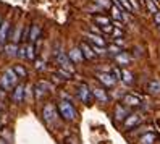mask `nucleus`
I'll use <instances>...</instances> for the list:
<instances>
[{
	"instance_id": "nucleus-1",
	"label": "nucleus",
	"mask_w": 160,
	"mask_h": 144,
	"mask_svg": "<svg viewBox=\"0 0 160 144\" xmlns=\"http://www.w3.org/2000/svg\"><path fill=\"white\" fill-rule=\"evenodd\" d=\"M57 107H58V112H60V115H62L63 120L73 121L74 118H76V109L73 107L71 102H68V100H60V102L57 104Z\"/></svg>"
},
{
	"instance_id": "nucleus-2",
	"label": "nucleus",
	"mask_w": 160,
	"mask_h": 144,
	"mask_svg": "<svg viewBox=\"0 0 160 144\" xmlns=\"http://www.w3.org/2000/svg\"><path fill=\"white\" fill-rule=\"evenodd\" d=\"M18 76L16 73H15V70H7L5 73H3V76H2V88L5 89V91H10L12 88H15L16 86V81H18Z\"/></svg>"
},
{
	"instance_id": "nucleus-3",
	"label": "nucleus",
	"mask_w": 160,
	"mask_h": 144,
	"mask_svg": "<svg viewBox=\"0 0 160 144\" xmlns=\"http://www.w3.org/2000/svg\"><path fill=\"white\" fill-rule=\"evenodd\" d=\"M78 97L84 102V104H91V100H92V89L91 88H88L86 84H81L79 88H78Z\"/></svg>"
},
{
	"instance_id": "nucleus-4",
	"label": "nucleus",
	"mask_w": 160,
	"mask_h": 144,
	"mask_svg": "<svg viewBox=\"0 0 160 144\" xmlns=\"http://www.w3.org/2000/svg\"><path fill=\"white\" fill-rule=\"evenodd\" d=\"M91 89H92V95H94V99H96V100H99L102 104L108 102V95H107L105 89H103L102 86H94V88H91Z\"/></svg>"
},
{
	"instance_id": "nucleus-5",
	"label": "nucleus",
	"mask_w": 160,
	"mask_h": 144,
	"mask_svg": "<svg viewBox=\"0 0 160 144\" xmlns=\"http://www.w3.org/2000/svg\"><path fill=\"white\" fill-rule=\"evenodd\" d=\"M97 80L105 86V88H112V86H115V83H117V78L112 73H97Z\"/></svg>"
},
{
	"instance_id": "nucleus-6",
	"label": "nucleus",
	"mask_w": 160,
	"mask_h": 144,
	"mask_svg": "<svg viewBox=\"0 0 160 144\" xmlns=\"http://www.w3.org/2000/svg\"><path fill=\"white\" fill-rule=\"evenodd\" d=\"M79 49H81V52H82V55H84V59H86V60H94V59H96V50H94V47L89 45L88 42H81Z\"/></svg>"
},
{
	"instance_id": "nucleus-7",
	"label": "nucleus",
	"mask_w": 160,
	"mask_h": 144,
	"mask_svg": "<svg viewBox=\"0 0 160 144\" xmlns=\"http://www.w3.org/2000/svg\"><path fill=\"white\" fill-rule=\"evenodd\" d=\"M55 118H57V110H55V107L52 104H47L44 107V120L47 123H52Z\"/></svg>"
},
{
	"instance_id": "nucleus-8",
	"label": "nucleus",
	"mask_w": 160,
	"mask_h": 144,
	"mask_svg": "<svg viewBox=\"0 0 160 144\" xmlns=\"http://www.w3.org/2000/svg\"><path fill=\"white\" fill-rule=\"evenodd\" d=\"M57 62L60 63V66H62V68H67L68 71H71L73 73V62L70 60V57L67 55V54H63V52H60L58 55H57Z\"/></svg>"
},
{
	"instance_id": "nucleus-9",
	"label": "nucleus",
	"mask_w": 160,
	"mask_h": 144,
	"mask_svg": "<svg viewBox=\"0 0 160 144\" xmlns=\"http://www.w3.org/2000/svg\"><path fill=\"white\" fill-rule=\"evenodd\" d=\"M123 102L125 105H128V107H139L141 105V97L136 94H126L123 97Z\"/></svg>"
},
{
	"instance_id": "nucleus-10",
	"label": "nucleus",
	"mask_w": 160,
	"mask_h": 144,
	"mask_svg": "<svg viewBox=\"0 0 160 144\" xmlns=\"http://www.w3.org/2000/svg\"><path fill=\"white\" fill-rule=\"evenodd\" d=\"M141 121V117L138 113H129L128 117L125 118V123H123V126L126 128V130H129V128H133V126H136V125Z\"/></svg>"
},
{
	"instance_id": "nucleus-11",
	"label": "nucleus",
	"mask_w": 160,
	"mask_h": 144,
	"mask_svg": "<svg viewBox=\"0 0 160 144\" xmlns=\"http://www.w3.org/2000/svg\"><path fill=\"white\" fill-rule=\"evenodd\" d=\"M115 60H117V63L120 66H126V65L131 63V55L126 54V52H120V54L115 55Z\"/></svg>"
},
{
	"instance_id": "nucleus-12",
	"label": "nucleus",
	"mask_w": 160,
	"mask_h": 144,
	"mask_svg": "<svg viewBox=\"0 0 160 144\" xmlns=\"http://www.w3.org/2000/svg\"><path fill=\"white\" fill-rule=\"evenodd\" d=\"M8 31H10V21L5 20L0 26V44H5L7 37H8Z\"/></svg>"
},
{
	"instance_id": "nucleus-13",
	"label": "nucleus",
	"mask_w": 160,
	"mask_h": 144,
	"mask_svg": "<svg viewBox=\"0 0 160 144\" xmlns=\"http://www.w3.org/2000/svg\"><path fill=\"white\" fill-rule=\"evenodd\" d=\"M68 57H70V60H71L73 63H79V62H82V60H84V55H82V52H81L79 47H78V49L70 50Z\"/></svg>"
},
{
	"instance_id": "nucleus-14",
	"label": "nucleus",
	"mask_w": 160,
	"mask_h": 144,
	"mask_svg": "<svg viewBox=\"0 0 160 144\" xmlns=\"http://www.w3.org/2000/svg\"><path fill=\"white\" fill-rule=\"evenodd\" d=\"M115 3H117L123 12H128V13H133V12H134L133 5H131V0H115Z\"/></svg>"
},
{
	"instance_id": "nucleus-15",
	"label": "nucleus",
	"mask_w": 160,
	"mask_h": 144,
	"mask_svg": "<svg viewBox=\"0 0 160 144\" xmlns=\"http://www.w3.org/2000/svg\"><path fill=\"white\" fill-rule=\"evenodd\" d=\"M86 37H88V39H89V41H91V42H92L94 45H99V47H103V49H105V45H107V44H105V41H103V39H102L100 36H97V34H92V33H89V34H88Z\"/></svg>"
},
{
	"instance_id": "nucleus-16",
	"label": "nucleus",
	"mask_w": 160,
	"mask_h": 144,
	"mask_svg": "<svg viewBox=\"0 0 160 144\" xmlns=\"http://www.w3.org/2000/svg\"><path fill=\"white\" fill-rule=\"evenodd\" d=\"M147 91H149L150 94L158 95V94H160V81H158V80L149 81V83H147Z\"/></svg>"
},
{
	"instance_id": "nucleus-17",
	"label": "nucleus",
	"mask_w": 160,
	"mask_h": 144,
	"mask_svg": "<svg viewBox=\"0 0 160 144\" xmlns=\"http://www.w3.org/2000/svg\"><path fill=\"white\" fill-rule=\"evenodd\" d=\"M24 99V86H16L15 88V92H13V100L15 102H21Z\"/></svg>"
},
{
	"instance_id": "nucleus-18",
	"label": "nucleus",
	"mask_w": 160,
	"mask_h": 144,
	"mask_svg": "<svg viewBox=\"0 0 160 144\" xmlns=\"http://www.w3.org/2000/svg\"><path fill=\"white\" fill-rule=\"evenodd\" d=\"M94 21H96V24H99L100 28L107 26V24H112L110 18L108 16H102V15H96V16H94Z\"/></svg>"
},
{
	"instance_id": "nucleus-19",
	"label": "nucleus",
	"mask_w": 160,
	"mask_h": 144,
	"mask_svg": "<svg viewBox=\"0 0 160 144\" xmlns=\"http://www.w3.org/2000/svg\"><path fill=\"white\" fill-rule=\"evenodd\" d=\"M155 139H157V136L155 134H152V133H149V134H144V136H141L139 138V144H154L155 142Z\"/></svg>"
},
{
	"instance_id": "nucleus-20",
	"label": "nucleus",
	"mask_w": 160,
	"mask_h": 144,
	"mask_svg": "<svg viewBox=\"0 0 160 144\" xmlns=\"http://www.w3.org/2000/svg\"><path fill=\"white\" fill-rule=\"evenodd\" d=\"M39 34H41V28L37 26V24L31 26V29H29V41H31V42L37 41V37H39Z\"/></svg>"
},
{
	"instance_id": "nucleus-21",
	"label": "nucleus",
	"mask_w": 160,
	"mask_h": 144,
	"mask_svg": "<svg viewBox=\"0 0 160 144\" xmlns=\"http://www.w3.org/2000/svg\"><path fill=\"white\" fill-rule=\"evenodd\" d=\"M112 16L113 20H118V21H123V10L117 5V7H112Z\"/></svg>"
},
{
	"instance_id": "nucleus-22",
	"label": "nucleus",
	"mask_w": 160,
	"mask_h": 144,
	"mask_svg": "<svg viewBox=\"0 0 160 144\" xmlns=\"http://www.w3.org/2000/svg\"><path fill=\"white\" fill-rule=\"evenodd\" d=\"M115 113H117V118H118V120H123V118H126L128 115H129V112H128L125 107H121V105H117Z\"/></svg>"
},
{
	"instance_id": "nucleus-23",
	"label": "nucleus",
	"mask_w": 160,
	"mask_h": 144,
	"mask_svg": "<svg viewBox=\"0 0 160 144\" xmlns=\"http://www.w3.org/2000/svg\"><path fill=\"white\" fill-rule=\"evenodd\" d=\"M18 47H16V44H8V45H5V52H7V55L8 57H15V55H18Z\"/></svg>"
},
{
	"instance_id": "nucleus-24",
	"label": "nucleus",
	"mask_w": 160,
	"mask_h": 144,
	"mask_svg": "<svg viewBox=\"0 0 160 144\" xmlns=\"http://www.w3.org/2000/svg\"><path fill=\"white\" fill-rule=\"evenodd\" d=\"M15 73L18 75V76H20V78H26V75H28V71L24 70V66H21V65H16L15 66Z\"/></svg>"
},
{
	"instance_id": "nucleus-25",
	"label": "nucleus",
	"mask_w": 160,
	"mask_h": 144,
	"mask_svg": "<svg viewBox=\"0 0 160 144\" xmlns=\"http://www.w3.org/2000/svg\"><path fill=\"white\" fill-rule=\"evenodd\" d=\"M26 57H28V59H29V60H34V45L32 44H29V45H26Z\"/></svg>"
},
{
	"instance_id": "nucleus-26",
	"label": "nucleus",
	"mask_w": 160,
	"mask_h": 144,
	"mask_svg": "<svg viewBox=\"0 0 160 144\" xmlns=\"http://www.w3.org/2000/svg\"><path fill=\"white\" fill-rule=\"evenodd\" d=\"M146 7L149 8V12L152 13V15H155L158 10H157V7H155V3L152 2V0H146Z\"/></svg>"
},
{
	"instance_id": "nucleus-27",
	"label": "nucleus",
	"mask_w": 160,
	"mask_h": 144,
	"mask_svg": "<svg viewBox=\"0 0 160 144\" xmlns=\"http://www.w3.org/2000/svg\"><path fill=\"white\" fill-rule=\"evenodd\" d=\"M121 80H123L125 83H131V81H133V75H131L128 70H123V75H121Z\"/></svg>"
},
{
	"instance_id": "nucleus-28",
	"label": "nucleus",
	"mask_w": 160,
	"mask_h": 144,
	"mask_svg": "<svg viewBox=\"0 0 160 144\" xmlns=\"http://www.w3.org/2000/svg\"><path fill=\"white\" fill-rule=\"evenodd\" d=\"M96 3L100 5L102 8H108V7H112V2H110V0H96Z\"/></svg>"
},
{
	"instance_id": "nucleus-29",
	"label": "nucleus",
	"mask_w": 160,
	"mask_h": 144,
	"mask_svg": "<svg viewBox=\"0 0 160 144\" xmlns=\"http://www.w3.org/2000/svg\"><path fill=\"white\" fill-rule=\"evenodd\" d=\"M112 75H113L117 80H121V75H123V71H121L120 68H117V66H115V68L112 70Z\"/></svg>"
},
{
	"instance_id": "nucleus-30",
	"label": "nucleus",
	"mask_w": 160,
	"mask_h": 144,
	"mask_svg": "<svg viewBox=\"0 0 160 144\" xmlns=\"http://www.w3.org/2000/svg\"><path fill=\"white\" fill-rule=\"evenodd\" d=\"M20 41V28H16V31L13 33V42H18Z\"/></svg>"
},
{
	"instance_id": "nucleus-31",
	"label": "nucleus",
	"mask_w": 160,
	"mask_h": 144,
	"mask_svg": "<svg viewBox=\"0 0 160 144\" xmlns=\"http://www.w3.org/2000/svg\"><path fill=\"white\" fill-rule=\"evenodd\" d=\"M108 49H110V52H113V54H120V52H121V49H118L117 45H110Z\"/></svg>"
},
{
	"instance_id": "nucleus-32",
	"label": "nucleus",
	"mask_w": 160,
	"mask_h": 144,
	"mask_svg": "<svg viewBox=\"0 0 160 144\" xmlns=\"http://www.w3.org/2000/svg\"><path fill=\"white\" fill-rule=\"evenodd\" d=\"M154 21H155V23L160 26V12H157V13L154 15Z\"/></svg>"
},
{
	"instance_id": "nucleus-33",
	"label": "nucleus",
	"mask_w": 160,
	"mask_h": 144,
	"mask_svg": "<svg viewBox=\"0 0 160 144\" xmlns=\"http://www.w3.org/2000/svg\"><path fill=\"white\" fill-rule=\"evenodd\" d=\"M18 55H20V57H26V47H21L20 52H18Z\"/></svg>"
},
{
	"instance_id": "nucleus-34",
	"label": "nucleus",
	"mask_w": 160,
	"mask_h": 144,
	"mask_svg": "<svg viewBox=\"0 0 160 144\" xmlns=\"http://www.w3.org/2000/svg\"><path fill=\"white\" fill-rule=\"evenodd\" d=\"M131 5H133L134 12H138V10H139V8H138V3H136V0H131Z\"/></svg>"
},
{
	"instance_id": "nucleus-35",
	"label": "nucleus",
	"mask_w": 160,
	"mask_h": 144,
	"mask_svg": "<svg viewBox=\"0 0 160 144\" xmlns=\"http://www.w3.org/2000/svg\"><path fill=\"white\" fill-rule=\"evenodd\" d=\"M0 144H8L7 141H3V139H0Z\"/></svg>"
},
{
	"instance_id": "nucleus-36",
	"label": "nucleus",
	"mask_w": 160,
	"mask_h": 144,
	"mask_svg": "<svg viewBox=\"0 0 160 144\" xmlns=\"http://www.w3.org/2000/svg\"><path fill=\"white\" fill-rule=\"evenodd\" d=\"M157 125H158V126H160V118H158V120H157Z\"/></svg>"
},
{
	"instance_id": "nucleus-37",
	"label": "nucleus",
	"mask_w": 160,
	"mask_h": 144,
	"mask_svg": "<svg viewBox=\"0 0 160 144\" xmlns=\"http://www.w3.org/2000/svg\"><path fill=\"white\" fill-rule=\"evenodd\" d=\"M157 2H158V0H157Z\"/></svg>"
}]
</instances>
